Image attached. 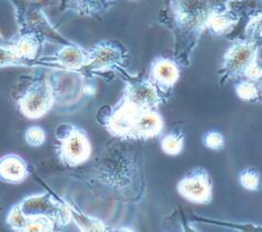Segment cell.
I'll return each instance as SVG.
<instances>
[{
    "label": "cell",
    "instance_id": "cell-10",
    "mask_svg": "<svg viewBox=\"0 0 262 232\" xmlns=\"http://www.w3.org/2000/svg\"><path fill=\"white\" fill-rule=\"evenodd\" d=\"M89 62L86 68L91 72H108L117 70L125 61L123 50L116 43L101 41L88 49Z\"/></svg>",
    "mask_w": 262,
    "mask_h": 232
},
{
    "label": "cell",
    "instance_id": "cell-4",
    "mask_svg": "<svg viewBox=\"0 0 262 232\" xmlns=\"http://www.w3.org/2000/svg\"><path fill=\"white\" fill-rule=\"evenodd\" d=\"M60 161L68 167H78L87 162L91 156V143L88 134L81 128L62 123L55 130Z\"/></svg>",
    "mask_w": 262,
    "mask_h": 232
},
{
    "label": "cell",
    "instance_id": "cell-13",
    "mask_svg": "<svg viewBox=\"0 0 262 232\" xmlns=\"http://www.w3.org/2000/svg\"><path fill=\"white\" fill-rule=\"evenodd\" d=\"M7 224L11 230L17 232H52L56 228V224L50 218L26 216L17 204L8 213Z\"/></svg>",
    "mask_w": 262,
    "mask_h": 232
},
{
    "label": "cell",
    "instance_id": "cell-6",
    "mask_svg": "<svg viewBox=\"0 0 262 232\" xmlns=\"http://www.w3.org/2000/svg\"><path fill=\"white\" fill-rule=\"evenodd\" d=\"M94 175L100 184L108 187L122 189L132 178V161L124 151L111 149L97 162Z\"/></svg>",
    "mask_w": 262,
    "mask_h": 232
},
{
    "label": "cell",
    "instance_id": "cell-19",
    "mask_svg": "<svg viewBox=\"0 0 262 232\" xmlns=\"http://www.w3.org/2000/svg\"><path fill=\"white\" fill-rule=\"evenodd\" d=\"M11 67L33 68L37 66L35 64H33V62L19 58V56L17 55L4 41L3 43H0V69H2V68Z\"/></svg>",
    "mask_w": 262,
    "mask_h": 232
},
{
    "label": "cell",
    "instance_id": "cell-5",
    "mask_svg": "<svg viewBox=\"0 0 262 232\" xmlns=\"http://www.w3.org/2000/svg\"><path fill=\"white\" fill-rule=\"evenodd\" d=\"M55 105V96L48 76L31 81L25 92L17 98L20 113L30 120H39Z\"/></svg>",
    "mask_w": 262,
    "mask_h": 232
},
{
    "label": "cell",
    "instance_id": "cell-17",
    "mask_svg": "<svg viewBox=\"0 0 262 232\" xmlns=\"http://www.w3.org/2000/svg\"><path fill=\"white\" fill-rule=\"evenodd\" d=\"M237 18L234 14L225 9H220L209 19L207 28L214 36H221L232 30L236 24Z\"/></svg>",
    "mask_w": 262,
    "mask_h": 232
},
{
    "label": "cell",
    "instance_id": "cell-27",
    "mask_svg": "<svg viewBox=\"0 0 262 232\" xmlns=\"http://www.w3.org/2000/svg\"><path fill=\"white\" fill-rule=\"evenodd\" d=\"M5 41V38H4V36H3V34L0 33V43H3Z\"/></svg>",
    "mask_w": 262,
    "mask_h": 232
},
{
    "label": "cell",
    "instance_id": "cell-23",
    "mask_svg": "<svg viewBox=\"0 0 262 232\" xmlns=\"http://www.w3.org/2000/svg\"><path fill=\"white\" fill-rule=\"evenodd\" d=\"M235 90L238 97L243 100L251 101L259 97V89L252 81H240L235 85Z\"/></svg>",
    "mask_w": 262,
    "mask_h": 232
},
{
    "label": "cell",
    "instance_id": "cell-26",
    "mask_svg": "<svg viewBox=\"0 0 262 232\" xmlns=\"http://www.w3.org/2000/svg\"><path fill=\"white\" fill-rule=\"evenodd\" d=\"M259 87H258V89H259V94H261V97H262V76L260 77V79H259Z\"/></svg>",
    "mask_w": 262,
    "mask_h": 232
},
{
    "label": "cell",
    "instance_id": "cell-20",
    "mask_svg": "<svg viewBox=\"0 0 262 232\" xmlns=\"http://www.w3.org/2000/svg\"><path fill=\"white\" fill-rule=\"evenodd\" d=\"M185 139L180 133H169L161 140V149L168 156H178L184 149Z\"/></svg>",
    "mask_w": 262,
    "mask_h": 232
},
{
    "label": "cell",
    "instance_id": "cell-1",
    "mask_svg": "<svg viewBox=\"0 0 262 232\" xmlns=\"http://www.w3.org/2000/svg\"><path fill=\"white\" fill-rule=\"evenodd\" d=\"M222 3L223 0H170V7L177 27L187 35L197 36L222 9Z\"/></svg>",
    "mask_w": 262,
    "mask_h": 232
},
{
    "label": "cell",
    "instance_id": "cell-9",
    "mask_svg": "<svg viewBox=\"0 0 262 232\" xmlns=\"http://www.w3.org/2000/svg\"><path fill=\"white\" fill-rule=\"evenodd\" d=\"M178 193L191 203L207 204L213 196V186L208 173L196 168L188 173L178 184Z\"/></svg>",
    "mask_w": 262,
    "mask_h": 232
},
{
    "label": "cell",
    "instance_id": "cell-3",
    "mask_svg": "<svg viewBox=\"0 0 262 232\" xmlns=\"http://www.w3.org/2000/svg\"><path fill=\"white\" fill-rule=\"evenodd\" d=\"M14 8L15 18L19 31H34L45 38V41L64 44L70 42L55 30L45 13L43 5L35 0H9Z\"/></svg>",
    "mask_w": 262,
    "mask_h": 232
},
{
    "label": "cell",
    "instance_id": "cell-8",
    "mask_svg": "<svg viewBox=\"0 0 262 232\" xmlns=\"http://www.w3.org/2000/svg\"><path fill=\"white\" fill-rule=\"evenodd\" d=\"M38 61L42 67H54L55 69L79 71L88 66L89 52L80 45L68 42L61 44L53 54L45 58H38Z\"/></svg>",
    "mask_w": 262,
    "mask_h": 232
},
{
    "label": "cell",
    "instance_id": "cell-2",
    "mask_svg": "<svg viewBox=\"0 0 262 232\" xmlns=\"http://www.w3.org/2000/svg\"><path fill=\"white\" fill-rule=\"evenodd\" d=\"M260 44L255 39H237L224 54L222 76L225 81L244 76L251 81H258L262 76V67L258 65Z\"/></svg>",
    "mask_w": 262,
    "mask_h": 232
},
{
    "label": "cell",
    "instance_id": "cell-16",
    "mask_svg": "<svg viewBox=\"0 0 262 232\" xmlns=\"http://www.w3.org/2000/svg\"><path fill=\"white\" fill-rule=\"evenodd\" d=\"M111 2L113 0H61L60 8L62 11H71L82 17H91L106 10Z\"/></svg>",
    "mask_w": 262,
    "mask_h": 232
},
{
    "label": "cell",
    "instance_id": "cell-15",
    "mask_svg": "<svg viewBox=\"0 0 262 232\" xmlns=\"http://www.w3.org/2000/svg\"><path fill=\"white\" fill-rule=\"evenodd\" d=\"M28 177L27 162L16 154L0 158V180L10 185L23 184Z\"/></svg>",
    "mask_w": 262,
    "mask_h": 232
},
{
    "label": "cell",
    "instance_id": "cell-14",
    "mask_svg": "<svg viewBox=\"0 0 262 232\" xmlns=\"http://www.w3.org/2000/svg\"><path fill=\"white\" fill-rule=\"evenodd\" d=\"M180 78L178 65L171 59L158 58L152 62L150 69V80L157 87L168 90L172 88Z\"/></svg>",
    "mask_w": 262,
    "mask_h": 232
},
{
    "label": "cell",
    "instance_id": "cell-18",
    "mask_svg": "<svg viewBox=\"0 0 262 232\" xmlns=\"http://www.w3.org/2000/svg\"><path fill=\"white\" fill-rule=\"evenodd\" d=\"M64 201L67 203V205L69 206L71 221H73L78 225L79 230L86 231V232H90V231L98 232V231H106L107 230L106 225L102 223L100 220L87 216V214H84L83 212L79 210L78 207L73 205L71 202L67 201V200H64Z\"/></svg>",
    "mask_w": 262,
    "mask_h": 232
},
{
    "label": "cell",
    "instance_id": "cell-21",
    "mask_svg": "<svg viewBox=\"0 0 262 232\" xmlns=\"http://www.w3.org/2000/svg\"><path fill=\"white\" fill-rule=\"evenodd\" d=\"M238 180L243 188L248 191H258L261 186V178L260 175L253 171V169H244L241 172Z\"/></svg>",
    "mask_w": 262,
    "mask_h": 232
},
{
    "label": "cell",
    "instance_id": "cell-25",
    "mask_svg": "<svg viewBox=\"0 0 262 232\" xmlns=\"http://www.w3.org/2000/svg\"><path fill=\"white\" fill-rule=\"evenodd\" d=\"M248 30L251 31V35L253 36V39H255V41L261 45L262 44V13L257 17H254V18L251 20Z\"/></svg>",
    "mask_w": 262,
    "mask_h": 232
},
{
    "label": "cell",
    "instance_id": "cell-7",
    "mask_svg": "<svg viewBox=\"0 0 262 232\" xmlns=\"http://www.w3.org/2000/svg\"><path fill=\"white\" fill-rule=\"evenodd\" d=\"M17 205L26 216L50 218L56 227H66L71 222L69 206L67 205L63 197L55 196L50 192L25 197Z\"/></svg>",
    "mask_w": 262,
    "mask_h": 232
},
{
    "label": "cell",
    "instance_id": "cell-24",
    "mask_svg": "<svg viewBox=\"0 0 262 232\" xmlns=\"http://www.w3.org/2000/svg\"><path fill=\"white\" fill-rule=\"evenodd\" d=\"M204 143L209 149L220 150L224 146L225 140H224L223 135H222L220 132L212 131V132H208L206 135H205Z\"/></svg>",
    "mask_w": 262,
    "mask_h": 232
},
{
    "label": "cell",
    "instance_id": "cell-12",
    "mask_svg": "<svg viewBox=\"0 0 262 232\" xmlns=\"http://www.w3.org/2000/svg\"><path fill=\"white\" fill-rule=\"evenodd\" d=\"M123 97L143 110H156L161 103L157 86L151 80L127 82Z\"/></svg>",
    "mask_w": 262,
    "mask_h": 232
},
{
    "label": "cell",
    "instance_id": "cell-22",
    "mask_svg": "<svg viewBox=\"0 0 262 232\" xmlns=\"http://www.w3.org/2000/svg\"><path fill=\"white\" fill-rule=\"evenodd\" d=\"M25 141L32 148H39L47 141V133L41 126H31L25 132Z\"/></svg>",
    "mask_w": 262,
    "mask_h": 232
},
{
    "label": "cell",
    "instance_id": "cell-11",
    "mask_svg": "<svg viewBox=\"0 0 262 232\" xmlns=\"http://www.w3.org/2000/svg\"><path fill=\"white\" fill-rule=\"evenodd\" d=\"M5 43L19 56V58L35 64L37 67H42L38 58L41 53L45 38L34 31H19L15 36Z\"/></svg>",
    "mask_w": 262,
    "mask_h": 232
},
{
    "label": "cell",
    "instance_id": "cell-28",
    "mask_svg": "<svg viewBox=\"0 0 262 232\" xmlns=\"http://www.w3.org/2000/svg\"><path fill=\"white\" fill-rule=\"evenodd\" d=\"M129 2H133V0H129Z\"/></svg>",
    "mask_w": 262,
    "mask_h": 232
}]
</instances>
